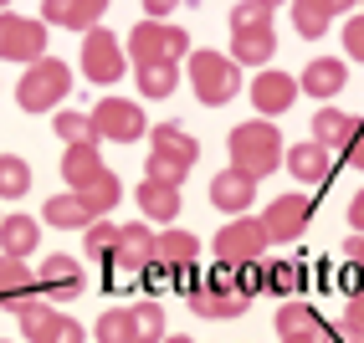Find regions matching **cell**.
<instances>
[{"label": "cell", "mask_w": 364, "mask_h": 343, "mask_svg": "<svg viewBox=\"0 0 364 343\" xmlns=\"http://www.w3.org/2000/svg\"><path fill=\"white\" fill-rule=\"evenodd\" d=\"M344 52H349L354 62H364V16L344 21Z\"/></svg>", "instance_id": "obj_42"}, {"label": "cell", "mask_w": 364, "mask_h": 343, "mask_svg": "<svg viewBox=\"0 0 364 343\" xmlns=\"http://www.w3.org/2000/svg\"><path fill=\"white\" fill-rule=\"evenodd\" d=\"M108 0H41V21L62 31H92L103 21Z\"/></svg>", "instance_id": "obj_11"}, {"label": "cell", "mask_w": 364, "mask_h": 343, "mask_svg": "<svg viewBox=\"0 0 364 343\" xmlns=\"http://www.w3.org/2000/svg\"><path fill=\"white\" fill-rule=\"evenodd\" d=\"M190 87H196V97L205 108H221L241 92V67L221 52H210V46L205 52H190Z\"/></svg>", "instance_id": "obj_3"}, {"label": "cell", "mask_w": 364, "mask_h": 343, "mask_svg": "<svg viewBox=\"0 0 364 343\" xmlns=\"http://www.w3.org/2000/svg\"><path fill=\"white\" fill-rule=\"evenodd\" d=\"M262 287H267V272H262V261H236V292L257 298Z\"/></svg>", "instance_id": "obj_39"}, {"label": "cell", "mask_w": 364, "mask_h": 343, "mask_svg": "<svg viewBox=\"0 0 364 343\" xmlns=\"http://www.w3.org/2000/svg\"><path fill=\"white\" fill-rule=\"evenodd\" d=\"M205 287H236V261H215L210 266V282Z\"/></svg>", "instance_id": "obj_43"}, {"label": "cell", "mask_w": 364, "mask_h": 343, "mask_svg": "<svg viewBox=\"0 0 364 343\" xmlns=\"http://www.w3.org/2000/svg\"><path fill=\"white\" fill-rule=\"evenodd\" d=\"M113 246H118V226L98 215V220L82 231V251H87L92 261H113Z\"/></svg>", "instance_id": "obj_34"}, {"label": "cell", "mask_w": 364, "mask_h": 343, "mask_svg": "<svg viewBox=\"0 0 364 343\" xmlns=\"http://www.w3.org/2000/svg\"><path fill=\"white\" fill-rule=\"evenodd\" d=\"M364 124L354 113H344V108H318V118H313V143H318V149H328V154H338V149H349L354 143V134H359Z\"/></svg>", "instance_id": "obj_15"}, {"label": "cell", "mask_w": 364, "mask_h": 343, "mask_svg": "<svg viewBox=\"0 0 364 343\" xmlns=\"http://www.w3.org/2000/svg\"><path fill=\"white\" fill-rule=\"evenodd\" d=\"M333 16H338L333 0H293V26H298V36H308V41H318V36L328 31Z\"/></svg>", "instance_id": "obj_29"}, {"label": "cell", "mask_w": 364, "mask_h": 343, "mask_svg": "<svg viewBox=\"0 0 364 343\" xmlns=\"http://www.w3.org/2000/svg\"><path fill=\"white\" fill-rule=\"evenodd\" d=\"M113 261L124 266V272H149V261H154V231H149V220H129V226H118Z\"/></svg>", "instance_id": "obj_12"}, {"label": "cell", "mask_w": 364, "mask_h": 343, "mask_svg": "<svg viewBox=\"0 0 364 343\" xmlns=\"http://www.w3.org/2000/svg\"><path fill=\"white\" fill-rule=\"evenodd\" d=\"M164 343H196V338H180V333H164Z\"/></svg>", "instance_id": "obj_49"}, {"label": "cell", "mask_w": 364, "mask_h": 343, "mask_svg": "<svg viewBox=\"0 0 364 343\" xmlns=\"http://www.w3.org/2000/svg\"><path fill=\"white\" fill-rule=\"evenodd\" d=\"M134 77H139V92L144 97H169V92L180 87V62H139Z\"/></svg>", "instance_id": "obj_30"}, {"label": "cell", "mask_w": 364, "mask_h": 343, "mask_svg": "<svg viewBox=\"0 0 364 343\" xmlns=\"http://www.w3.org/2000/svg\"><path fill=\"white\" fill-rule=\"evenodd\" d=\"M196 256H200V241L190 231H159L149 266H196Z\"/></svg>", "instance_id": "obj_25"}, {"label": "cell", "mask_w": 364, "mask_h": 343, "mask_svg": "<svg viewBox=\"0 0 364 343\" xmlns=\"http://www.w3.org/2000/svg\"><path fill=\"white\" fill-rule=\"evenodd\" d=\"M282 159H287V175H298L303 185H328L333 180V154L328 149H318V143H293V149H282Z\"/></svg>", "instance_id": "obj_19"}, {"label": "cell", "mask_w": 364, "mask_h": 343, "mask_svg": "<svg viewBox=\"0 0 364 343\" xmlns=\"http://www.w3.org/2000/svg\"><path fill=\"white\" fill-rule=\"evenodd\" d=\"M267 21H272V11L257 6V0H241V6H231V31H241V26H267Z\"/></svg>", "instance_id": "obj_38"}, {"label": "cell", "mask_w": 364, "mask_h": 343, "mask_svg": "<svg viewBox=\"0 0 364 343\" xmlns=\"http://www.w3.org/2000/svg\"><path fill=\"white\" fill-rule=\"evenodd\" d=\"M262 251H267V231L252 215H236L215 231V261H262Z\"/></svg>", "instance_id": "obj_8"}, {"label": "cell", "mask_w": 364, "mask_h": 343, "mask_svg": "<svg viewBox=\"0 0 364 343\" xmlns=\"http://www.w3.org/2000/svg\"><path fill=\"white\" fill-rule=\"evenodd\" d=\"M0 57L6 62H41L46 57V21L0 11Z\"/></svg>", "instance_id": "obj_7"}, {"label": "cell", "mask_w": 364, "mask_h": 343, "mask_svg": "<svg viewBox=\"0 0 364 343\" xmlns=\"http://www.w3.org/2000/svg\"><path fill=\"white\" fill-rule=\"evenodd\" d=\"M134 200H139V210L149 215V220H175V215H180V185L144 180V185L134 190Z\"/></svg>", "instance_id": "obj_24"}, {"label": "cell", "mask_w": 364, "mask_h": 343, "mask_svg": "<svg viewBox=\"0 0 364 343\" xmlns=\"http://www.w3.org/2000/svg\"><path fill=\"white\" fill-rule=\"evenodd\" d=\"M103 154H98V143H67V154H62V180L67 190H82L87 180H98L103 175Z\"/></svg>", "instance_id": "obj_23"}, {"label": "cell", "mask_w": 364, "mask_h": 343, "mask_svg": "<svg viewBox=\"0 0 364 343\" xmlns=\"http://www.w3.org/2000/svg\"><path fill=\"white\" fill-rule=\"evenodd\" d=\"M149 154L190 175V169H196V159H200V143L190 138L185 129H175V124H159V129H149Z\"/></svg>", "instance_id": "obj_13"}, {"label": "cell", "mask_w": 364, "mask_h": 343, "mask_svg": "<svg viewBox=\"0 0 364 343\" xmlns=\"http://www.w3.org/2000/svg\"><path fill=\"white\" fill-rule=\"evenodd\" d=\"M52 129H57V138H67V143H98V134H92V118H87V113H72V108H57V118H52Z\"/></svg>", "instance_id": "obj_35"}, {"label": "cell", "mask_w": 364, "mask_h": 343, "mask_svg": "<svg viewBox=\"0 0 364 343\" xmlns=\"http://www.w3.org/2000/svg\"><path fill=\"white\" fill-rule=\"evenodd\" d=\"M344 333L359 343L364 338V287L359 292H349V307H344Z\"/></svg>", "instance_id": "obj_41"}, {"label": "cell", "mask_w": 364, "mask_h": 343, "mask_svg": "<svg viewBox=\"0 0 364 343\" xmlns=\"http://www.w3.org/2000/svg\"><path fill=\"white\" fill-rule=\"evenodd\" d=\"M6 6H11V0H0V11H6Z\"/></svg>", "instance_id": "obj_53"}, {"label": "cell", "mask_w": 364, "mask_h": 343, "mask_svg": "<svg viewBox=\"0 0 364 343\" xmlns=\"http://www.w3.org/2000/svg\"><path fill=\"white\" fill-rule=\"evenodd\" d=\"M41 246V226L36 215H0V256H36Z\"/></svg>", "instance_id": "obj_21"}, {"label": "cell", "mask_w": 364, "mask_h": 343, "mask_svg": "<svg viewBox=\"0 0 364 343\" xmlns=\"http://www.w3.org/2000/svg\"><path fill=\"white\" fill-rule=\"evenodd\" d=\"M31 190V164L21 154H0V200H21Z\"/></svg>", "instance_id": "obj_32"}, {"label": "cell", "mask_w": 364, "mask_h": 343, "mask_svg": "<svg viewBox=\"0 0 364 343\" xmlns=\"http://www.w3.org/2000/svg\"><path fill=\"white\" fill-rule=\"evenodd\" d=\"M349 220H354V231H364V190L349 200Z\"/></svg>", "instance_id": "obj_47"}, {"label": "cell", "mask_w": 364, "mask_h": 343, "mask_svg": "<svg viewBox=\"0 0 364 343\" xmlns=\"http://www.w3.org/2000/svg\"><path fill=\"white\" fill-rule=\"evenodd\" d=\"M344 256H349L354 266H364V231H354V236L344 241Z\"/></svg>", "instance_id": "obj_44"}, {"label": "cell", "mask_w": 364, "mask_h": 343, "mask_svg": "<svg viewBox=\"0 0 364 343\" xmlns=\"http://www.w3.org/2000/svg\"><path fill=\"white\" fill-rule=\"evenodd\" d=\"M359 6H364V0H359Z\"/></svg>", "instance_id": "obj_55"}, {"label": "cell", "mask_w": 364, "mask_h": 343, "mask_svg": "<svg viewBox=\"0 0 364 343\" xmlns=\"http://www.w3.org/2000/svg\"><path fill=\"white\" fill-rule=\"evenodd\" d=\"M92 338H98V343H134V333H129V307H108L98 323H92Z\"/></svg>", "instance_id": "obj_37"}, {"label": "cell", "mask_w": 364, "mask_h": 343, "mask_svg": "<svg viewBox=\"0 0 364 343\" xmlns=\"http://www.w3.org/2000/svg\"><path fill=\"white\" fill-rule=\"evenodd\" d=\"M124 67H129V52H124V41H118L113 31H103V26L82 31V77L87 82L108 87V82L124 77Z\"/></svg>", "instance_id": "obj_5"}, {"label": "cell", "mask_w": 364, "mask_h": 343, "mask_svg": "<svg viewBox=\"0 0 364 343\" xmlns=\"http://www.w3.org/2000/svg\"><path fill=\"white\" fill-rule=\"evenodd\" d=\"M359 343H364V338H359Z\"/></svg>", "instance_id": "obj_56"}, {"label": "cell", "mask_w": 364, "mask_h": 343, "mask_svg": "<svg viewBox=\"0 0 364 343\" xmlns=\"http://www.w3.org/2000/svg\"><path fill=\"white\" fill-rule=\"evenodd\" d=\"M36 292H41L46 303H72V298H82V266L72 261V256H41Z\"/></svg>", "instance_id": "obj_10"}, {"label": "cell", "mask_w": 364, "mask_h": 343, "mask_svg": "<svg viewBox=\"0 0 364 343\" xmlns=\"http://www.w3.org/2000/svg\"><path fill=\"white\" fill-rule=\"evenodd\" d=\"M16 317H21V338H26V343H41V333L57 323V307L46 303V298H31V303L21 307Z\"/></svg>", "instance_id": "obj_33"}, {"label": "cell", "mask_w": 364, "mask_h": 343, "mask_svg": "<svg viewBox=\"0 0 364 343\" xmlns=\"http://www.w3.org/2000/svg\"><path fill=\"white\" fill-rule=\"evenodd\" d=\"M129 62L139 67V62H180L185 52H190V31L185 26H169V21H149L144 16L139 26L129 31Z\"/></svg>", "instance_id": "obj_4"}, {"label": "cell", "mask_w": 364, "mask_h": 343, "mask_svg": "<svg viewBox=\"0 0 364 343\" xmlns=\"http://www.w3.org/2000/svg\"><path fill=\"white\" fill-rule=\"evenodd\" d=\"M180 0H144V11H149V21H164L169 11H175Z\"/></svg>", "instance_id": "obj_45"}, {"label": "cell", "mask_w": 364, "mask_h": 343, "mask_svg": "<svg viewBox=\"0 0 364 343\" xmlns=\"http://www.w3.org/2000/svg\"><path fill=\"white\" fill-rule=\"evenodd\" d=\"M277 333H282V338H318V333H323V317L313 312L308 303L287 298V303L277 307Z\"/></svg>", "instance_id": "obj_27"}, {"label": "cell", "mask_w": 364, "mask_h": 343, "mask_svg": "<svg viewBox=\"0 0 364 343\" xmlns=\"http://www.w3.org/2000/svg\"><path fill=\"white\" fill-rule=\"evenodd\" d=\"M129 333H134V343H164V307L154 298L134 303L129 307Z\"/></svg>", "instance_id": "obj_31"}, {"label": "cell", "mask_w": 364, "mask_h": 343, "mask_svg": "<svg viewBox=\"0 0 364 343\" xmlns=\"http://www.w3.org/2000/svg\"><path fill=\"white\" fill-rule=\"evenodd\" d=\"M277 52V31H272V21L267 26H241L231 31V62L236 67H267Z\"/></svg>", "instance_id": "obj_17"}, {"label": "cell", "mask_w": 364, "mask_h": 343, "mask_svg": "<svg viewBox=\"0 0 364 343\" xmlns=\"http://www.w3.org/2000/svg\"><path fill=\"white\" fill-rule=\"evenodd\" d=\"M252 307L247 292H236V287H190V312L196 317H241Z\"/></svg>", "instance_id": "obj_16"}, {"label": "cell", "mask_w": 364, "mask_h": 343, "mask_svg": "<svg viewBox=\"0 0 364 343\" xmlns=\"http://www.w3.org/2000/svg\"><path fill=\"white\" fill-rule=\"evenodd\" d=\"M0 343H11V338H0Z\"/></svg>", "instance_id": "obj_54"}, {"label": "cell", "mask_w": 364, "mask_h": 343, "mask_svg": "<svg viewBox=\"0 0 364 343\" xmlns=\"http://www.w3.org/2000/svg\"><path fill=\"white\" fill-rule=\"evenodd\" d=\"M257 200V180L252 175H236V169H226V175L210 180V205L221 215H247Z\"/></svg>", "instance_id": "obj_18"}, {"label": "cell", "mask_w": 364, "mask_h": 343, "mask_svg": "<svg viewBox=\"0 0 364 343\" xmlns=\"http://www.w3.org/2000/svg\"><path fill=\"white\" fill-rule=\"evenodd\" d=\"M252 103L262 118H277L298 103V77H287V72H257V82H252Z\"/></svg>", "instance_id": "obj_14"}, {"label": "cell", "mask_w": 364, "mask_h": 343, "mask_svg": "<svg viewBox=\"0 0 364 343\" xmlns=\"http://www.w3.org/2000/svg\"><path fill=\"white\" fill-rule=\"evenodd\" d=\"M87 118H92V134H98V143H103V138H108V143H134V138L149 134V124H144V108L129 103V97H103V103L92 108Z\"/></svg>", "instance_id": "obj_6"}, {"label": "cell", "mask_w": 364, "mask_h": 343, "mask_svg": "<svg viewBox=\"0 0 364 343\" xmlns=\"http://www.w3.org/2000/svg\"><path fill=\"white\" fill-rule=\"evenodd\" d=\"M41 215H46V226H57V231H87L92 226V215H87V205L77 200V195H52V200L41 205Z\"/></svg>", "instance_id": "obj_28"}, {"label": "cell", "mask_w": 364, "mask_h": 343, "mask_svg": "<svg viewBox=\"0 0 364 343\" xmlns=\"http://www.w3.org/2000/svg\"><path fill=\"white\" fill-rule=\"evenodd\" d=\"M262 272H267V287H272L277 298H298V287H303L298 261H272V266H262Z\"/></svg>", "instance_id": "obj_36"}, {"label": "cell", "mask_w": 364, "mask_h": 343, "mask_svg": "<svg viewBox=\"0 0 364 343\" xmlns=\"http://www.w3.org/2000/svg\"><path fill=\"white\" fill-rule=\"evenodd\" d=\"M333 6H338V11H349V6H359V0H333Z\"/></svg>", "instance_id": "obj_51"}, {"label": "cell", "mask_w": 364, "mask_h": 343, "mask_svg": "<svg viewBox=\"0 0 364 343\" xmlns=\"http://www.w3.org/2000/svg\"><path fill=\"white\" fill-rule=\"evenodd\" d=\"M82 338H87L82 323H77V317H62V312H57V323L41 333V343H82Z\"/></svg>", "instance_id": "obj_40"}, {"label": "cell", "mask_w": 364, "mask_h": 343, "mask_svg": "<svg viewBox=\"0 0 364 343\" xmlns=\"http://www.w3.org/2000/svg\"><path fill=\"white\" fill-rule=\"evenodd\" d=\"M67 92H72V67L62 57H41V62H26V72H21L16 103L26 113H52Z\"/></svg>", "instance_id": "obj_2"}, {"label": "cell", "mask_w": 364, "mask_h": 343, "mask_svg": "<svg viewBox=\"0 0 364 343\" xmlns=\"http://www.w3.org/2000/svg\"><path fill=\"white\" fill-rule=\"evenodd\" d=\"M226 149H231V169L236 175H272V169L282 164V134L267 124V118H257V124H236L226 134Z\"/></svg>", "instance_id": "obj_1"}, {"label": "cell", "mask_w": 364, "mask_h": 343, "mask_svg": "<svg viewBox=\"0 0 364 343\" xmlns=\"http://www.w3.org/2000/svg\"><path fill=\"white\" fill-rule=\"evenodd\" d=\"M344 82H349V67L338 62V57H318V62H308V72L298 77V92H308V97H328L333 92H344Z\"/></svg>", "instance_id": "obj_22"}, {"label": "cell", "mask_w": 364, "mask_h": 343, "mask_svg": "<svg viewBox=\"0 0 364 343\" xmlns=\"http://www.w3.org/2000/svg\"><path fill=\"white\" fill-rule=\"evenodd\" d=\"M72 195H77V200L87 205V215L98 220V215H108L118 200H124V185H118V175H113V169H103L98 180H87L82 190H72Z\"/></svg>", "instance_id": "obj_26"}, {"label": "cell", "mask_w": 364, "mask_h": 343, "mask_svg": "<svg viewBox=\"0 0 364 343\" xmlns=\"http://www.w3.org/2000/svg\"><path fill=\"white\" fill-rule=\"evenodd\" d=\"M282 343H318V338H282Z\"/></svg>", "instance_id": "obj_52"}, {"label": "cell", "mask_w": 364, "mask_h": 343, "mask_svg": "<svg viewBox=\"0 0 364 343\" xmlns=\"http://www.w3.org/2000/svg\"><path fill=\"white\" fill-rule=\"evenodd\" d=\"M344 154H349V164H354V169H359V175H364V129L354 134V143H349V149H344Z\"/></svg>", "instance_id": "obj_46"}, {"label": "cell", "mask_w": 364, "mask_h": 343, "mask_svg": "<svg viewBox=\"0 0 364 343\" xmlns=\"http://www.w3.org/2000/svg\"><path fill=\"white\" fill-rule=\"evenodd\" d=\"M257 6H267V11H277V6H287V0H257Z\"/></svg>", "instance_id": "obj_50"}, {"label": "cell", "mask_w": 364, "mask_h": 343, "mask_svg": "<svg viewBox=\"0 0 364 343\" xmlns=\"http://www.w3.org/2000/svg\"><path fill=\"white\" fill-rule=\"evenodd\" d=\"M308 215H313V205H308V195H277L272 205H267V215H262V231H267V246H287V241H298L303 231H308Z\"/></svg>", "instance_id": "obj_9"}, {"label": "cell", "mask_w": 364, "mask_h": 343, "mask_svg": "<svg viewBox=\"0 0 364 343\" xmlns=\"http://www.w3.org/2000/svg\"><path fill=\"white\" fill-rule=\"evenodd\" d=\"M31 298H36V272L21 256H0V307L21 312Z\"/></svg>", "instance_id": "obj_20"}, {"label": "cell", "mask_w": 364, "mask_h": 343, "mask_svg": "<svg viewBox=\"0 0 364 343\" xmlns=\"http://www.w3.org/2000/svg\"><path fill=\"white\" fill-rule=\"evenodd\" d=\"M344 287H349V292H359V287H364V266H354V261H349V272H344Z\"/></svg>", "instance_id": "obj_48"}]
</instances>
